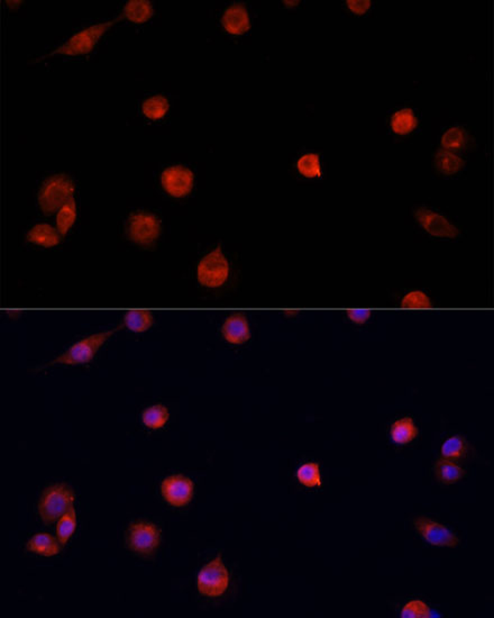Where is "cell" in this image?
<instances>
[{
    "label": "cell",
    "instance_id": "1",
    "mask_svg": "<svg viewBox=\"0 0 494 618\" xmlns=\"http://www.w3.org/2000/svg\"><path fill=\"white\" fill-rule=\"evenodd\" d=\"M118 331H120V327L89 335V336L74 343L67 351L61 353L58 358L51 361L45 366L38 368V370L44 369L47 366H56V364L78 366V364H89L96 357L98 351L103 348L104 344L111 336H114Z\"/></svg>",
    "mask_w": 494,
    "mask_h": 618
},
{
    "label": "cell",
    "instance_id": "2",
    "mask_svg": "<svg viewBox=\"0 0 494 618\" xmlns=\"http://www.w3.org/2000/svg\"><path fill=\"white\" fill-rule=\"evenodd\" d=\"M76 495L71 487L56 484L47 487L38 501V515L44 524L59 521L62 516L74 507Z\"/></svg>",
    "mask_w": 494,
    "mask_h": 618
},
{
    "label": "cell",
    "instance_id": "3",
    "mask_svg": "<svg viewBox=\"0 0 494 618\" xmlns=\"http://www.w3.org/2000/svg\"><path fill=\"white\" fill-rule=\"evenodd\" d=\"M120 19L122 18L118 17L114 19V21L94 24V25L87 27L85 30L76 33L65 43L60 45L59 47H56V50L52 51L50 54L43 56L38 61L49 59V58H52V56H56V54L65 56H85V54H89L91 51L94 50V47L98 44L100 38H103L106 33L110 30V27L114 26L115 24L117 23Z\"/></svg>",
    "mask_w": 494,
    "mask_h": 618
},
{
    "label": "cell",
    "instance_id": "4",
    "mask_svg": "<svg viewBox=\"0 0 494 618\" xmlns=\"http://www.w3.org/2000/svg\"><path fill=\"white\" fill-rule=\"evenodd\" d=\"M74 184L65 174H56L44 181L38 191V202L45 215H52L74 200Z\"/></svg>",
    "mask_w": 494,
    "mask_h": 618
},
{
    "label": "cell",
    "instance_id": "5",
    "mask_svg": "<svg viewBox=\"0 0 494 618\" xmlns=\"http://www.w3.org/2000/svg\"><path fill=\"white\" fill-rule=\"evenodd\" d=\"M229 583L231 574L222 562L220 553L200 570L197 578L198 592L208 598H217L224 595L229 589Z\"/></svg>",
    "mask_w": 494,
    "mask_h": 618
},
{
    "label": "cell",
    "instance_id": "6",
    "mask_svg": "<svg viewBox=\"0 0 494 618\" xmlns=\"http://www.w3.org/2000/svg\"><path fill=\"white\" fill-rule=\"evenodd\" d=\"M229 262L222 253V246L208 253L197 268V279L206 288H220L229 277Z\"/></svg>",
    "mask_w": 494,
    "mask_h": 618
},
{
    "label": "cell",
    "instance_id": "7",
    "mask_svg": "<svg viewBox=\"0 0 494 618\" xmlns=\"http://www.w3.org/2000/svg\"><path fill=\"white\" fill-rule=\"evenodd\" d=\"M126 542L135 553L151 555L161 543V530L153 523L136 521L129 526Z\"/></svg>",
    "mask_w": 494,
    "mask_h": 618
},
{
    "label": "cell",
    "instance_id": "8",
    "mask_svg": "<svg viewBox=\"0 0 494 618\" xmlns=\"http://www.w3.org/2000/svg\"><path fill=\"white\" fill-rule=\"evenodd\" d=\"M160 234L161 223L155 215L147 211H138L129 216L127 235L134 243L143 246L152 245Z\"/></svg>",
    "mask_w": 494,
    "mask_h": 618
},
{
    "label": "cell",
    "instance_id": "9",
    "mask_svg": "<svg viewBox=\"0 0 494 618\" xmlns=\"http://www.w3.org/2000/svg\"><path fill=\"white\" fill-rule=\"evenodd\" d=\"M413 525L417 532L428 544L443 548H455L459 545V539L454 532L429 517L426 516L417 517L413 521Z\"/></svg>",
    "mask_w": 494,
    "mask_h": 618
},
{
    "label": "cell",
    "instance_id": "10",
    "mask_svg": "<svg viewBox=\"0 0 494 618\" xmlns=\"http://www.w3.org/2000/svg\"><path fill=\"white\" fill-rule=\"evenodd\" d=\"M415 217L421 229L434 238H456L459 235L456 226L450 223L442 214L427 207H418L415 209Z\"/></svg>",
    "mask_w": 494,
    "mask_h": 618
},
{
    "label": "cell",
    "instance_id": "11",
    "mask_svg": "<svg viewBox=\"0 0 494 618\" xmlns=\"http://www.w3.org/2000/svg\"><path fill=\"white\" fill-rule=\"evenodd\" d=\"M195 492V485L190 478L173 475L165 478L161 484L164 501L173 507H183L190 503Z\"/></svg>",
    "mask_w": 494,
    "mask_h": 618
},
{
    "label": "cell",
    "instance_id": "12",
    "mask_svg": "<svg viewBox=\"0 0 494 618\" xmlns=\"http://www.w3.org/2000/svg\"><path fill=\"white\" fill-rule=\"evenodd\" d=\"M162 187L172 197L187 196L190 193L195 182L192 171L182 165L167 168L162 173Z\"/></svg>",
    "mask_w": 494,
    "mask_h": 618
},
{
    "label": "cell",
    "instance_id": "13",
    "mask_svg": "<svg viewBox=\"0 0 494 618\" xmlns=\"http://www.w3.org/2000/svg\"><path fill=\"white\" fill-rule=\"evenodd\" d=\"M222 334L227 342L235 345L244 344L251 339L249 320L245 315L233 314L222 324Z\"/></svg>",
    "mask_w": 494,
    "mask_h": 618
},
{
    "label": "cell",
    "instance_id": "14",
    "mask_svg": "<svg viewBox=\"0 0 494 618\" xmlns=\"http://www.w3.org/2000/svg\"><path fill=\"white\" fill-rule=\"evenodd\" d=\"M222 24L231 35H242L251 27L249 13L243 3H234L226 9Z\"/></svg>",
    "mask_w": 494,
    "mask_h": 618
},
{
    "label": "cell",
    "instance_id": "15",
    "mask_svg": "<svg viewBox=\"0 0 494 618\" xmlns=\"http://www.w3.org/2000/svg\"><path fill=\"white\" fill-rule=\"evenodd\" d=\"M26 550L42 557H54L61 552L62 545L58 537L56 539L47 533H38L28 539Z\"/></svg>",
    "mask_w": 494,
    "mask_h": 618
},
{
    "label": "cell",
    "instance_id": "16",
    "mask_svg": "<svg viewBox=\"0 0 494 618\" xmlns=\"http://www.w3.org/2000/svg\"><path fill=\"white\" fill-rule=\"evenodd\" d=\"M419 430L410 416L395 421L390 428V437L397 446H406L418 437Z\"/></svg>",
    "mask_w": 494,
    "mask_h": 618
},
{
    "label": "cell",
    "instance_id": "17",
    "mask_svg": "<svg viewBox=\"0 0 494 618\" xmlns=\"http://www.w3.org/2000/svg\"><path fill=\"white\" fill-rule=\"evenodd\" d=\"M59 231L49 224H38L33 226L27 234V241L42 247H54L61 242Z\"/></svg>",
    "mask_w": 494,
    "mask_h": 618
},
{
    "label": "cell",
    "instance_id": "18",
    "mask_svg": "<svg viewBox=\"0 0 494 618\" xmlns=\"http://www.w3.org/2000/svg\"><path fill=\"white\" fill-rule=\"evenodd\" d=\"M153 16L152 3L147 0H131L123 8L120 18L135 24H143Z\"/></svg>",
    "mask_w": 494,
    "mask_h": 618
},
{
    "label": "cell",
    "instance_id": "19",
    "mask_svg": "<svg viewBox=\"0 0 494 618\" xmlns=\"http://www.w3.org/2000/svg\"><path fill=\"white\" fill-rule=\"evenodd\" d=\"M434 164H435L436 170L443 174H446V176L455 174V173L463 170L465 167V161L461 156L444 149H438L436 152Z\"/></svg>",
    "mask_w": 494,
    "mask_h": 618
},
{
    "label": "cell",
    "instance_id": "20",
    "mask_svg": "<svg viewBox=\"0 0 494 618\" xmlns=\"http://www.w3.org/2000/svg\"><path fill=\"white\" fill-rule=\"evenodd\" d=\"M468 453H470V444L461 435L450 437L443 443L441 448V455L446 460H462L468 457Z\"/></svg>",
    "mask_w": 494,
    "mask_h": 618
},
{
    "label": "cell",
    "instance_id": "21",
    "mask_svg": "<svg viewBox=\"0 0 494 618\" xmlns=\"http://www.w3.org/2000/svg\"><path fill=\"white\" fill-rule=\"evenodd\" d=\"M436 477L442 484L453 485L465 475V470L454 461L439 459L435 464Z\"/></svg>",
    "mask_w": 494,
    "mask_h": 618
},
{
    "label": "cell",
    "instance_id": "22",
    "mask_svg": "<svg viewBox=\"0 0 494 618\" xmlns=\"http://www.w3.org/2000/svg\"><path fill=\"white\" fill-rule=\"evenodd\" d=\"M390 125L395 134L406 135L413 132V129L418 127V118L415 117L413 109H400L392 115Z\"/></svg>",
    "mask_w": 494,
    "mask_h": 618
},
{
    "label": "cell",
    "instance_id": "23",
    "mask_svg": "<svg viewBox=\"0 0 494 618\" xmlns=\"http://www.w3.org/2000/svg\"><path fill=\"white\" fill-rule=\"evenodd\" d=\"M153 325V315L149 311H129L124 316V326L134 333H143Z\"/></svg>",
    "mask_w": 494,
    "mask_h": 618
},
{
    "label": "cell",
    "instance_id": "24",
    "mask_svg": "<svg viewBox=\"0 0 494 618\" xmlns=\"http://www.w3.org/2000/svg\"><path fill=\"white\" fill-rule=\"evenodd\" d=\"M295 475H297L299 482L307 488H319L322 486L319 463H304L302 466H299Z\"/></svg>",
    "mask_w": 494,
    "mask_h": 618
},
{
    "label": "cell",
    "instance_id": "25",
    "mask_svg": "<svg viewBox=\"0 0 494 618\" xmlns=\"http://www.w3.org/2000/svg\"><path fill=\"white\" fill-rule=\"evenodd\" d=\"M170 414L164 405L158 404L153 405L151 407H147L142 414V421L147 428L151 430H158L163 428L169 421Z\"/></svg>",
    "mask_w": 494,
    "mask_h": 618
},
{
    "label": "cell",
    "instance_id": "26",
    "mask_svg": "<svg viewBox=\"0 0 494 618\" xmlns=\"http://www.w3.org/2000/svg\"><path fill=\"white\" fill-rule=\"evenodd\" d=\"M468 142V132L463 127H450L442 136L441 145L443 149H448L450 152L461 151L466 147Z\"/></svg>",
    "mask_w": 494,
    "mask_h": 618
},
{
    "label": "cell",
    "instance_id": "27",
    "mask_svg": "<svg viewBox=\"0 0 494 618\" xmlns=\"http://www.w3.org/2000/svg\"><path fill=\"white\" fill-rule=\"evenodd\" d=\"M401 618H438L439 612L430 608L429 605L420 599H413L404 603L400 612Z\"/></svg>",
    "mask_w": 494,
    "mask_h": 618
},
{
    "label": "cell",
    "instance_id": "28",
    "mask_svg": "<svg viewBox=\"0 0 494 618\" xmlns=\"http://www.w3.org/2000/svg\"><path fill=\"white\" fill-rule=\"evenodd\" d=\"M76 200H71L65 204L56 215V229L61 236H65L69 233L71 227L76 223Z\"/></svg>",
    "mask_w": 494,
    "mask_h": 618
},
{
    "label": "cell",
    "instance_id": "29",
    "mask_svg": "<svg viewBox=\"0 0 494 618\" xmlns=\"http://www.w3.org/2000/svg\"><path fill=\"white\" fill-rule=\"evenodd\" d=\"M169 107H170L169 100L164 96L158 95V96H153V97L145 100L142 105V111L149 120H161L167 115Z\"/></svg>",
    "mask_w": 494,
    "mask_h": 618
},
{
    "label": "cell",
    "instance_id": "30",
    "mask_svg": "<svg viewBox=\"0 0 494 618\" xmlns=\"http://www.w3.org/2000/svg\"><path fill=\"white\" fill-rule=\"evenodd\" d=\"M76 528V510H69L67 513L62 516L61 519L58 521L56 525V537L59 539L62 546H65L67 543L70 541L71 537L74 535V530Z\"/></svg>",
    "mask_w": 494,
    "mask_h": 618
},
{
    "label": "cell",
    "instance_id": "31",
    "mask_svg": "<svg viewBox=\"0 0 494 618\" xmlns=\"http://www.w3.org/2000/svg\"><path fill=\"white\" fill-rule=\"evenodd\" d=\"M299 172L306 178H316L322 176V167L318 154L308 153L299 158L297 162Z\"/></svg>",
    "mask_w": 494,
    "mask_h": 618
},
{
    "label": "cell",
    "instance_id": "32",
    "mask_svg": "<svg viewBox=\"0 0 494 618\" xmlns=\"http://www.w3.org/2000/svg\"><path fill=\"white\" fill-rule=\"evenodd\" d=\"M402 308H430L433 307V302L429 297L420 291H410L401 300Z\"/></svg>",
    "mask_w": 494,
    "mask_h": 618
},
{
    "label": "cell",
    "instance_id": "33",
    "mask_svg": "<svg viewBox=\"0 0 494 618\" xmlns=\"http://www.w3.org/2000/svg\"><path fill=\"white\" fill-rule=\"evenodd\" d=\"M348 8L356 15H363L371 8L370 0H347L346 1Z\"/></svg>",
    "mask_w": 494,
    "mask_h": 618
},
{
    "label": "cell",
    "instance_id": "34",
    "mask_svg": "<svg viewBox=\"0 0 494 618\" xmlns=\"http://www.w3.org/2000/svg\"><path fill=\"white\" fill-rule=\"evenodd\" d=\"M372 313L369 309H349L347 311V316L355 324H364L371 317Z\"/></svg>",
    "mask_w": 494,
    "mask_h": 618
},
{
    "label": "cell",
    "instance_id": "35",
    "mask_svg": "<svg viewBox=\"0 0 494 618\" xmlns=\"http://www.w3.org/2000/svg\"><path fill=\"white\" fill-rule=\"evenodd\" d=\"M298 3H300V1H299V0H295V1H288V0H284L283 1L284 6L287 7H295L297 6Z\"/></svg>",
    "mask_w": 494,
    "mask_h": 618
}]
</instances>
